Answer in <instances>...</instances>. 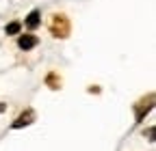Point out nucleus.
<instances>
[{"instance_id":"obj_2","label":"nucleus","mask_w":156,"mask_h":151,"mask_svg":"<svg viewBox=\"0 0 156 151\" xmlns=\"http://www.w3.org/2000/svg\"><path fill=\"white\" fill-rule=\"evenodd\" d=\"M37 43H39V39H37L35 35H22V37L17 39V45L22 48V50H30V48H35Z\"/></svg>"},{"instance_id":"obj_5","label":"nucleus","mask_w":156,"mask_h":151,"mask_svg":"<svg viewBox=\"0 0 156 151\" xmlns=\"http://www.w3.org/2000/svg\"><path fill=\"white\" fill-rule=\"evenodd\" d=\"M20 28H22V24H20V22H11L5 30H7V35H17V32H20Z\"/></svg>"},{"instance_id":"obj_3","label":"nucleus","mask_w":156,"mask_h":151,"mask_svg":"<svg viewBox=\"0 0 156 151\" xmlns=\"http://www.w3.org/2000/svg\"><path fill=\"white\" fill-rule=\"evenodd\" d=\"M33 117H35V115H33V110H26L24 115H20V117L13 121V125H11V127H13V129H17V127H22V125H28V123H33Z\"/></svg>"},{"instance_id":"obj_6","label":"nucleus","mask_w":156,"mask_h":151,"mask_svg":"<svg viewBox=\"0 0 156 151\" xmlns=\"http://www.w3.org/2000/svg\"><path fill=\"white\" fill-rule=\"evenodd\" d=\"M5 108H7V104H2V102H0V112H2Z\"/></svg>"},{"instance_id":"obj_4","label":"nucleus","mask_w":156,"mask_h":151,"mask_svg":"<svg viewBox=\"0 0 156 151\" xmlns=\"http://www.w3.org/2000/svg\"><path fill=\"white\" fill-rule=\"evenodd\" d=\"M39 22H41V13H39L37 9H35V11H30V15L26 17V26H28L30 30H35V28L39 26Z\"/></svg>"},{"instance_id":"obj_1","label":"nucleus","mask_w":156,"mask_h":151,"mask_svg":"<svg viewBox=\"0 0 156 151\" xmlns=\"http://www.w3.org/2000/svg\"><path fill=\"white\" fill-rule=\"evenodd\" d=\"M69 24L65 22L63 15H54V22H52V35L54 37H67Z\"/></svg>"}]
</instances>
